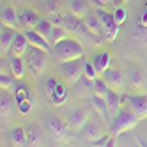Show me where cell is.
<instances>
[{
    "label": "cell",
    "instance_id": "1",
    "mask_svg": "<svg viewBox=\"0 0 147 147\" xmlns=\"http://www.w3.org/2000/svg\"><path fill=\"white\" fill-rule=\"evenodd\" d=\"M51 55L57 59L59 64L71 62V60H78V59H83V46H82V43L78 39L67 37L64 41H60V43L53 45Z\"/></svg>",
    "mask_w": 147,
    "mask_h": 147
},
{
    "label": "cell",
    "instance_id": "2",
    "mask_svg": "<svg viewBox=\"0 0 147 147\" xmlns=\"http://www.w3.org/2000/svg\"><path fill=\"white\" fill-rule=\"evenodd\" d=\"M138 122H140V119L131 110H119V113L113 115V119L108 126V133L112 136H115V138H119L121 135L131 131Z\"/></svg>",
    "mask_w": 147,
    "mask_h": 147
},
{
    "label": "cell",
    "instance_id": "3",
    "mask_svg": "<svg viewBox=\"0 0 147 147\" xmlns=\"http://www.w3.org/2000/svg\"><path fill=\"white\" fill-rule=\"evenodd\" d=\"M48 51L39 50L36 46H30L27 55H25V62H27V69L34 78H39L43 73H46L48 69Z\"/></svg>",
    "mask_w": 147,
    "mask_h": 147
},
{
    "label": "cell",
    "instance_id": "4",
    "mask_svg": "<svg viewBox=\"0 0 147 147\" xmlns=\"http://www.w3.org/2000/svg\"><path fill=\"white\" fill-rule=\"evenodd\" d=\"M43 128L53 142H66L67 140V133H69L67 122L60 121V117H57L53 113H46L43 117Z\"/></svg>",
    "mask_w": 147,
    "mask_h": 147
},
{
    "label": "cell",
    "instance_id": "5",
    "mask_svg": "<svg viewBox=\"0 0 147 147\" xmlns=\"http://www.w3.org/2000/svg\"><path fill=\"white\" fill-rule=\"evenodd\" d=\"M96 14L99 18V23H101V30H103V37L107 43H113L119 36V25L115 23L113 20V14L107 13L103 7H98L96 9Z\"/></svg>",
    "mask_w": 147,
    "mask_h": 147
},
{
    "label": "cell",
    "instance_id": "6",
    "mask_svg": "<svg viewBox=\"0 0 147 147\" xmlns=\"http://www.w3.org/2000/svg\"><path fill=\"white\" fill-rule=\"evenodd\" d=\"M83 62L85 59H78V60H71L60 64V76L64 78L67 85H75V83L83 76Z\"/></svg>",
    "mask_w": 147,
    "mask_h": 147
},
{
    "label": "cell",
    "instance_id": "7",
    "mask_svg": "<svg viewBox=\"0 0 147 147\" xmlns=\"http://www.w3.org/2000/svg\"><path fill=\"white\" fill-rule=\"evenodd\" d=\"M78 135H80V140H82V142H87V144L90 145L92 142L99 140L101 136H103V124H101L99 121L89 119Z\"/></svg>",
    "mask_w": 147,
    "mask_h": 147
},
{
    "label": "cell",
    "instance_id": "8",
    "mask_svg": "<svg viewBox=\"0 0 147 147\" xmlns=\"http://www.w3.org/2000/svg\"><path fill=\"white\" fill-rule=\"evenodd\" d=\"M87 121H89V112L85 108H76L67 113V128L75 133H80Z\"/></svg>",
    "mask_w": 147,
    "mask_h": 147
},
{
    "label": "cell",
    "instance_id": "9",
    "mask_svg": "<svg viewBox=\"0 0 147 147\" xmlns=\"http://www.w3.org/2000/svg\"><path fill=\"white\" fill-rule=\"evenodd\" d=\"M128 108L138 117L140 121L147 119V96L145 94H136L128 98Z\"/></svg>",
    "mask_w": 147,
    "mask_h": 147
},
{
    "label": "cell",
    "instance_id": "10",
    "mask_svg": "<svg viewBox=\"0 0 147 147\" xmlns=\"http://www.w3.org/2000/svg\"><path fill=\"white\" fill-rule=\"evenodd\" d=\"M0 22L2 27H9V28H20V14L16 13V9L13 5H2V11H0Z\"/></svg>",
    "mask_w": 147,
    "mask_h": 147
},
{
    "label": "cell",
    "instance_id": "11",
    "mask_svg": "<svg viewBox=\"0 0 147 147\" xmlns=\"http://www.w3.org/2000/svg\"><path fill=\"white\" fill-rule=\"evenodd\" d=\"M103 80L108 83V87L112 89V90H115V92H121L122 90V87H124V76H122V73L121 71H117V69H107L103 73Z\"/></svg>",
    "mask_w": 147,
    "mask_h": 147
},
{
    "label": "cell",
    "instance_id": "12",
    "mask_svg": "<svg viewBox=\"0 0 147 147\" xmlns=\"http://www.w3.org/2000/svg\"><path fill=\"white\" fill-rule=\"evenodd\" d=\"M16 30L9 28V27H2V32H0V55L5 57L7 53H11V48L16 37Z\"/></svg>",
    "mask_w": 147,
    "mask_h": 147
},
{
    "label": "cell",
    "instance_id": "13",
    "mask_svg": "<svg viewBox=\"0 0 147 147\" xmlns=\"http://www.w3.org/2000/svg\"><path fill=\"white\" fill-rule=\"evenodd\" d=\"M25 32V36H27V39H28V43H30V46H36V48H39V50H45V51H48V53H51V45H50V41H46L43 36H39L34 28H30V30H23Z\"/></svg>",
    "mask_w": 147,
    "mask_h": 147
},
{
    "label": "cell",
    "instance_id": "14",
    "mask_svg": "<svg viewBox=\"0 0 147 147\" xmlns=\"http://www.w3.org/2000/svg\"><path fill=\"white\" fill-rule=\"evenodd\" d=\"M73 94L76 98H92L94 90H92V80L82 76L75 85H73Z\"/></svg>",
    "mask_w": 147,
    "mask_h": 147
},
{
    "label": "cell",
    "instance_id": "15",
    "mask_svg": "<svg viewBox=\"0 0 147 147\" xmlns=\"http://www.w3.org/2000/svg\"><path fill=\"white\" fill-rule=\"evenodd\" d=\"M39 14L32 9H25V11L20 13V28L22 30H30V28H36V25L39 23Z\"/></svg>",
    "mask_w": 147,
    "mask_h": 147
},
{
    "label": "cell",
    "instance_id": "16",
    "mask_svg": "<svg viewBox=\"0 0 147 147\" xmlns=\"http://www.w3.org/2000/svg\"><path fill=\"white\" fill-rule=\"evenodd\" d=\"M90 62L94 64V67H96V71L99 73V76H101L103 73L110 67V64H112V57H110L108 51L101 50V51H98V53L92 55V60H90Z\"/></svg>",
    "mask_w": 147,
    "mask_h": 147
},
{
    "label": "cell",
    "instance_id": "17",
    "mask_svg": "<svg viewBox=\"0 0 147 147\" xmlns=\"http://www.w3.org/2000/svg\"><path fill=\"white\" fill-rule=\"evenodd\" d=\"M30 48V43L25 36V32H18L16 37H14V43H13V48H11V55H16V57H25L27 51Z\"/></svg>",
    "mask_w": 147,
    "mask_h": 147
},
{
    "label": "cell",
    "instance_id": "18",
    "mask_svg": "<svg viewBox=\"0 0 147 147\" xmlns=\"http://www.w3.org/2000/svg\"><path fill=\"white\" fill-rule=\"evenodd\" d=\"M9 69L14 75V78L18 82H22L25 78V73L28 71L27 69V62L23 60V57H16V55H11V60H9Z\"/></svg>",
    "mask_w": 147,
    "mask_h": 147
},
{
    "label": "cell",
    "instance_id": "19",
    "mask_svg": "<svg viewBox=\"0 0 147 147\" xmlns=\"http://www.w3.org/2000/svg\"><path fill=\"white\" fill-rule=\"evenodd\" d=\"M45 129V128H43ZM36 124H30L27 128V142L28 145L32 147H39V145H45V131Z\"/></svg>",
    "mask_w": 147,
    "mask_h": 147
},
{
    "label": "cell",
    "instance_id": "20",
    "mask_svg": "<svg viewBox=\"0 0 147 147\" xmlns=\"http://www.w3.org/2000/svg\"><path fill=\"white\" fill-rule=\"evenodd\" d=\"M67 87H66V83H57V87H55V90L50 94V101H51V105L53 107H62V105H66L67 103Z\"/></svg>",
    "mask_w": 147,
    "mask_h": 147
},
{
    "label": "cell",
    "instance_id": "21",
    "mask_svg": "<svg viewBox=\"0 0 147 147\" xmlns=\"http://www.w3.org/2000/svg\"><path fill=\"white\" fill-rule=\"evenodd\" d=\"M89 101H90V105H92V108L98 112V115L99 117H103V121H110V110H108V105H107V101H105V98H99V96H92V98H89Z\"/></svg>",
    "mask_w": 147,
    "mask_h": 147
},
{
    "label": "cell",
    "instance_id": "22",
    "mask_svg": "<svg viewBox=\"0 0 147 147\" xmlns=\"http://www.w3.org/2000/svg\"><path fill=\"white\" fill-rule=\"evenodd\" d=\"M9 144L14 145V147H25V145H28V142H27V129L20 128V126L13 128L11 133H9Z\"/></svg>",
    "mask_w": 147,
    "mask_h": 147
},
{
    "label": "cell",
    "instance_id": "23",
    "mask_svg": "<svg viewBox=\"0 0 147 147\" xmlns=\"http://www.w3.org/2000/svg\"><path fill=\"white\" fill-rule=\"evenodd\" d=\"M66 2H67L69 13H73V14L78 16V18H83V16L90 11L87 0H66Z\"/></svg>",
    "mask_w": 147,
    "mask_h": 147
},
{
    "label": "cell",
    "instance_id": "24",
    "mask_svg": "<svg viewBox=\"0 0 147 147\" xmlns=\"http://www.w3.org/2000/svg\"><path fill=\"white\" fill-rule=\"evenodd\" d=\"M83 22H85L87 28L90 30L92 34H96V36H103V30H101V23H99V18L96 14V11H89L85 16H83Z\"/></svg>",
    "mask_w": 147,
    "mask_h": 147
},
{
    "label": "cell",
    "instance_id": "25",
    "mask_svg": "<svg viewBox=\"0 0 147 147\" xmlns=\"http://www.w3.org/2000/svg\"><path fill=\"white\" fill-rule=\"evenodd\" d=\"M129 85L135 89V90H138L142 92L145 89V80H144V75L136 69V67H131L129 69Z\"/></svg>",
    "mask_w": 147,
    "mask_h": 147
},
{
    "label": "cell",
    "instance_id": "26",
    "mask_svg": "<svg viewBox=\"0 0 147 147\" xmlns=\"http://www.w3.org/2000/svg\"><path fill=\"white\" fill-rule=\"evenodd\" d=\"M105 101H107V105H108L110 115H117L119 113V110H121V96H119V92L110 90L107 94V98H105Z\"/></svg>",
    "mask_w": 147,
    "mask_h": 147
},
{
    "label": "cell",
    "instance_id": "27",
    "mask_svg": "<svg viewBox=\"0 0 147 147\" xmlns=\"http://www.w3.org/2000/svg\"><path fill=\"white\" fill-rule=\"evenodd\" d=\"M53 23L50 22V20H39V23L36 25V32L39 34V36H43L46 41H50V37H51V32H53Z\"/></svg>",
    "mask_w": 147,
    "mask_h": 147
},
{
    "label": "cell",
    "instance_id": "28",
    "mask_svg": "<svg viewBox=\"0 0 147 147\" xmlns=\"http://www.w3.org/2000/svg\"><path fill=\"white\" fill-rule=\"evenodd\" d=\"M92 90H94V96H99V98H107V94L112 90L108 87V83L103 80V76H98L96 80L92 82Z\"/></svg>",
    "mask_w": 147,
    "mask_h": 147
},
{
    "label": "cell",
    "instance_id": "29",
    "mask_svg": "<svg viewBox=\"0 0 147 147\" xmlns=\"http://www.w3.org/2000/svg\"><path fill=\"white\" fill-rule=\"evenodd\" d=\"M0 112H2V117H9L13 113V98L7 94V90H2V96H0Z\"/></svg>",
    "mask_w": 147,
    "mask_h": 147
},
{
    "label": "cell",
    "instance_id": "30",
    "mask_svg": "<svg viewBox=\"0 0 147 147\" xmlns=\"http://www.w3.org/2000/svg\"><path fill=\"white\" fill-rule=\"evenodd\" d=\"M67 37H71V36H69V32H67L64 27H53V32H51V37H50L51 48H53V45L60 43V41H64V39H67Z\"/></svg>",
    "mask_w": 147,
    "mask_h": 147
},
{
    "label": "cell",
    "instance_id": "31",
    "mask_svg": "<svg viewBox=\"0 0 147 147\" xmlns=\"http://www.w3.org/2000/svg\"><path fill=\"white\" fill-rule=\"evenodd\" d=\"M0 87H2V90H11L13 87H16V78L13 73L11 75H7V73L0 75Z\"/></svg>",
    "mask_w": 147,
    "mask_h": 147
},
{
    "label": "cell",
    "instance_id": "32",
    "mask_svg": "<svg viewBox=\"0 0 147 147\" xmlns=\"http://www.w3.org/2000/svg\"><path fill=\"white\" fill-rule=\"evenodd\" d=\"M83 76H85V78H89V80H96L98 76H99V73L96 71V67H94V64H92V62H83Z\"/></svg>",
    "mask_w": 147,
    "mask_h": 147
},
{
    "label": "cell",
    "instance_id": "33",
    "mask_svg": "<svg viewBox=\"0 0 147 147\" xmlns=\"http://www.w3.org/2000/svg\"><path fill=\"white\" fill-rule=\"evenodd\" d=\"M45 11H46L48 16H51V14H59V13H60V2H59V0H46Z\"/></svg>",
    "mask_w": 147,
    "mask_h": 147
},
{
    "label": "cell",
    "instance_id": "34",
    "mask_svg": "<svg viewBox=\"0 0 147 147\" xmlns=\"http://www.w3.org/2000/svg\"><path fill=\"white\" fill-rule=\"evenodd\" d=\"M32 107H34V96L28 98V99L20 101V103H18V112L22 113V115H27L30 110H32Z\"/></svg>",
    "mask_w": 147,
    "mask_h": 147
},
{
    "label": "cell",
    "instance_id": "35",
    "mask_svg": "<svg viewBox=\"0 0 147 147\" xmlns=\"http://www.w3.org/2000/svg\"><path fill=\"white\" fill-rule=\"evenodd\" d=\"M112 14H113V20H115V23H117V25H122L126 22V18H128V13H126L124 7H115Z\"/></svg>",
    "mask_w": 147,
    "mask_h": 147
},
{
    "label": "cell",
    "instance_id": "36",
    "mask_svg": "<svg viewBox=\"0 0 147 147\" xmlns=\"http://www.w3.org/2000/svg\"><path fill=\"white\" fill-rule=\"evenodd\" d=\"M57 83H59V82H57L55 78H46V92H48V96H50V94L55 90Z\"/></svg>",
    "mask_w": 147,
    "mask_h": 147
},
{
    "label": "cell",
    "instance_id": "37",
    "mask_svg": "<svg viewBox=\"0 0 147 147\" xmlns=\"http://www.w3.org/2000/svg\"><path fill=\"white\" fill-rule=\"evenodd\" d=\"M138 27H144V28H147V7L144 9V13H142L140 20H138Z\"/></svg>",
    "mask_w": 147,
    "mask_h": 147
},
{
    "label": "cell",
    "instance_id": "38",
    "mask_svg": "<svg viewBox=\"0 0 147 147\" xmlns=\"http://www.w3.org/2000/svg\"><path fill=\"white\" fill-rule=\"evenodd\" d=\"M92 2H94V5H96V7H103L105 4H108L110 0H92Z\"/></svg>",
    "mask_w": 147,
    "mask_h": 147
},
{
    "label": "cell",
    "instance_id": "39",
    "mask_svg": "<svg viewBox=\"0 0 147 147\" xmlns=\"http://www.w3.org/2000/svg\"><path fill=\"white\" fill-rule=\"evenodd\" d=\"M121 2H122V4H126V2H129V0H121Z\"/></svg>",
    "mask_w": 147,
    "mask_h": 147
}]
</instances>
